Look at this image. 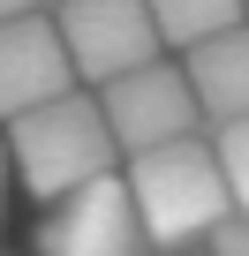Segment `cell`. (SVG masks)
<instances>
[{
  "instance_id": "1",
  "label": "cell",
  "mask_w": 249,
  "mask_h": 256,
  "mask_svg": "<svg viewBox=\"0 0 249 256\" xmlns=\"http://www.w3.org/2000/svg\"><path fill=\"white\" fill-rule=\"evenodd\" d=\"M129 196H136V218L151 234L159 256H196L226 218H234V196L219 181V158H211V136L196 144H166V151H144L129 158Z\"/></svg>"
},
{
  "instance_id": "2",
  "label": "cell",
  "mask_w": 249,
  "mask_h": 256,
  "mask_svg": "<svg viewBox=\"0 0 249 256\" xmlns=\"http://www.w3.org/2000/svg\"><path fill=\"white\" fill-rule=\"evenodd\" d=\"M113 158H121V151H113V128H106L98 98H83V90H68V98H53V106L8 120V174H16L38 204H61V196L106 181Z\"/></svg>"
},
{
  "instance_id": "3",
  "label": "cell",
  "mask_w": 249,
  "mask_h": 256,
  "mask_svg": "<svg viewBox=\"0 0 249 256\" xmlns=\"http://www.w3.org/2000/svg\"><path fill=\"white\" fill-rule=\"evenodd\" d=\"M98 113H106V128H113V151H129V158L211 136V120H204V106H196L181 60H151V68H136V76L106 83V90H98Z\"/></svg>"
},
{
  "instance_id": "4",
  "label": "cell",
  "mask_w": 249,
  "mask_h": 256,
  "mask_svg": "<svg viewBox=\"0 0 249 256\" xmlns=\"http://www.w3.org/2000/svg\"><path fill=\"white\" fill-rule=\"evenodd\" d=\"M61 46H68V68L76 83H121V76H136L151 68L166 46H159V23L144 0H61V16H53Z\"/></svg>"
},
{
  "instance_id": "5",
  "label": "cell",
  "mask_w": 249,
  "mask_h": 256,
  "mask_svg": "<svg viewBox=\"0 0 249 256\" xmlns=\"http://www.w3.org/2000/svg\"><path fill=\"white\" fill-rule=\"evenodd\" d=\"M38 256H159V248H151V234H144V218H136L129 181L106 174V181H91V188L46 204V218H38Z\"/></svg>"
},
{
  "instance_id": "6",
  "label": "cell",
  "mask_w": 249,
  "mask_h": 256,
  "mask_svg": "<svg viewBox=\"0 0 249 256\" xmlns=\"http://www.w3.org/2000/svg\"><path fill=\"white\" fill-rule=\"evenodd\" d=\"M76 90L68 46L53 30V16H23V23H0V120H23L53 98Z\"/></svg>"
},
{
  "instance_id": "7",
  "label": "cell",
  "mask_w": 249,
  "mask_h": 256,
  "mask_svg": "<svg viewBox=\"0 0 249 256\" xmlns=\"http://www.w3.org/2000/svg\"><path fill=\"white\" fill-rule=\"evenodd\" d=\"M181 76H189V90H196L211 128L249 120V23L211 38V46H196V53H181Z\"/></svg>"
},
{
  "instance_id": "8",
  "label": "cell",
  "mask_w": 249,
  "mask_h": 256,
  "mask_svg": "<svg viewBox=\"0 0 249 256\" xmlns=\"http://www.w3.org/2000/svg\"><path fill=\"white\" fill-rule=\"evenodd\" d=\"M144 8L159 23V46H174V53H196L249 23V0H144Z\"/></svg>"
},
{
  "instance_id": "9",
  "label": "cell",
  "mask_w": 249,
  "mask_h": 256,
  "mask_svg": "<svg viewBox=\"0 0 249 256\" xmlns=\"http://www.w3.org/2000/svg\"><path fill=\"white\" fill-rule=\"evenodd\" d=\"M211 158H219V181H226L234 211H249V120L211 128Z\"/></svg>"
},
{
  "instance_id": "10",
  "label": "cell",
  "mask_w": 249,
  "mask_h": 256,
  "mask_svg": "<svg viewBox=\"0 0 249 256\" xmlns=\"http://www.w3.org/2000/svg\"><path fill=\"white\" fill-rule=\"evenodd\" d=\"M204 256H249V211H234V218L204 241Z\"/></svg>"
},
{
  "instance_id": "11",
  "label": "cell",
  "mask_w": 249,
  "mask_h": 256,
  "mask_svg": "<svg viewBox=\"0 0 249 256\" xmlns=\"http://www.w3.org/2000/svg\"><path fill=\"white\" fill-rule=\"evenodd\" d=\"M23 16H46V0H0V23H23Z\"/></svg>"
},
{
  "instance_id": "12",
  "label": "cell",
  "mask_w": 249,
  "mask_h": 256,
  "mask_svg": "<svg viewBox=\"0 0 249 256\" xmlns=\"http://www.w3.org/2000/svg\"><path fill=\"white\" fill-rule=\"evenodd\" d=\"M0 196H8V158H0Z\"/></svg>"
},
{
  "instance_id": "13",
  "label": "cell",
  "mask_w": 249,
  "mask_h": 256,
  "mask_svg": "<svg viewBox=\"0 0 249 256\" xmlns=\"http://www.w3.org/2000/svg\"><path fill=\"white\" fill-rule=\"evenodd\" d=\"M196 256H204V248H196Z\"/></svg>"
}]
</instances>
